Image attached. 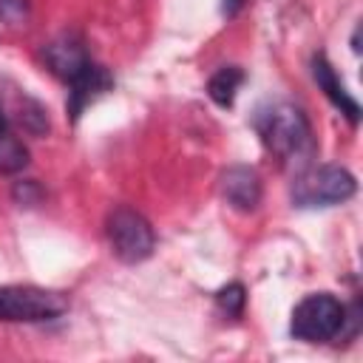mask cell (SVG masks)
I'll use <instances>...</instances> for the list:
<instances>
[{
    "mask_svg": "<svg viewBox=\"0 0 363 363\" xmlns=\"http://www.w3.org/2000/svg\"><path fill=\"white\" fill-rule=\"evenodd\" d=\"M343 323H346V303L332 292H312L292 309L289 332L295 340L303 343H326L343 332Z\"/></svg>",
    "mask_w": 363,
    "mask_h": 363,
    "instance_id": "3957f363",
    "label": "cell"
},
{
    "mask_svg": "<svg viewBox=\"0 0 363 363\" xmlns=\"http://www.w3.org/2000/svg\"><path fill=\"white\" fill-rule=\"evenodd\" d=\"M105 233H108L111 252L122 264H142L145 258L153 255L156 233L150 221L133 207H125V204L113 207L105 218Z\"/></svg>",
    "mask_w": 363,
    "mask_h": 363,
    "instance_id": "5b68a950",
    "label": "cell"
},
{
    "mask_svg": "<svg viewBox=\"0 0 363 363\" xmlns=\"http://www.w3.org/2000/svg\"><path fill=\"white\" fill-rule=\"evenodd\" d=\"M28 17V0H0V20L6 26H20Z\"/></svg>",
    "mask_w": 363,
    "mask_h": 363,
    "instance_id": "4fadbf2b",
    "label": "cell"
},
{
    "mask_svg": "<svg viewBox=\"0 0 363 363\" xmlns=\"http://www.w3.org/2000/svg\"><path fill=\"white\" fill-rule=\"evenodd\" d=\"M312 77H315L318 88L326 94V99H329L352 125H357V122H360V105H357V99L346 91V85L340 82L335 65H332L323 54H318V57L312 60Z\"/></svg>",
    "mask_w": 363,
    "mask_h": 363,
    "instance_id": "9c48e42d",
    "label": "cell"
},
{
    "mask_svg": "<svg viewBox=\"0 0 363 363\" xmlns=\"http://www.w3.org/2000/svg\"><path fill=\"white\" fill-rule=\"evenodd\" d=\"M111 85H113V77L96 62H91L77 79H71L68 82V102H65L71 119L77 122L88 105H94L105 91H111Z\"/></svg>",
    "mask_w": 363,
    "mask_h": 363,
    "instance_id": "ba28073f",
    "label": "cell"
},
{
    "mask_svg": "<svg viewBox=\"0 0 363 363\" xmlns=\"http://www.w3.org/2000/svg\"><path fill=\"white\" fill-rule=\"evenodd\" d=\"M244 82V71L238 65H221L210 79H207V94L216 105L230 108L235 102V94Z\"/></svg>",
    "mask_w": 363,
    "mask_h": 363,
    "instance_id": "8fae6325",
    "label": "cell"
},
{
    "mask_svg": "<svg viewBox=\"0 0 363 363\" xmlns=\"http://www.w3.org/2000/svg\"><path fill=\"white\" fill-rule=\"evenodd\" d=\"M255 130L261 136V145L284 167H295V170L309 167L315 156V139H312V125L298 105L272 102L261 108L255 116Z\"/></svg>",
    "mask_w": 363,
    "mask_h": 363,
    "instance_id": "6da1fadb",
    "label": "cell"
},
{
    "mask_svg": "<svg viewBox=\"0 0 363 363\" xmlns=\"http://www.w3.org/2000/svg\"><path fill=\"white\" fill-rule=\"evenodd\" d=\"M216 303L227 318H238L244 312V303H247V289L238 281H233L216 292Z\"/></svg>",
    "mask_w": 363,
    "mask_h": 363,
    "instance_id": "7c38bea8",
    "label": "cell"
},
{
    "mask_svg": "<svg viewBox=\"0 0 363 363\" xmlns=\"http://www.w3.org/2000/svg\"><path fill=\"white\" fill-rule=\"evenodd\" d=\"M28 164V147L11 130L9 116L0 105V173H20Z\"/></svg>",
    "mask_w": 363,
    "mask_h": 363,
    "instance_id": "30bf717a",
    "label": "cell"
},
{
    "mask_svg": "<svg viewBox=\"0 0 363 363\" xmlns=\"http://www.w3.org/2000/svg\"><path fill=\"white\" fill-rule=\"evenodd\" d=\"M218 190H221V199L238 210V213H252L258 204H261V176L255 167H247V164H233L227 167L221 176H218Z\"/></svg>",
    "mask_w": 363,
    "mask_h": 363,
    "instance_id": "52a82bcc",
    "label": "cell"
},
{
    "mask_svg": "<svg viewBox=\"0 0 363 363\" xmlns=\"http://www.w3.org/2000/svg\"><path fill=\"white\" fill-rule=\"evenodd\" d=\"M43 62L54 77H60L65 85L77 79L94 60L85 51V43L77 34H57L43 45Z\"/></svg>",
    "mask_w": 363,
    "mask_h": 363,
    "instance_id": "8992f818",
    "label": "cell"
},
{
    "mask_svg": "<svg viewBox=\"0 0 363 363\" xmlns=\"http://www.w3.org/2000/svg\"><path fill=\"white\" fill-rule=\"evenodd\" d=\"M11 196H14V201H17V204L31 207V204H37V201L43 199V190H40V184H37L34 179H23V182H17V184H14Z\"/></svg>",
    "mask_w": 363,
    "mask_h": 363,
    "instance_id": "5bb4252c",
    "label": "cell"
},
{
    "mask_svg": "<svg viewBox=\"0 0 363 363\" xmlns=\"http://www.w3.org/2000/svg\"><path fill=\"white\" fill-rule=\"evenodd\" d=\"M65 312H68V301L62 292L31 286V284L0 286V320L3 323H48Z\"/></svg>",
    "mask_w": 363,
    "mask_h": 363,
    "instance_id": "277c9868",
    "label": "cell"
},
{
    "mask_svg": "<svg viewBox=\"0 0 363 363\" xmlns=\"http://www.w3.org/2000/svg\"><path fill=\"white\" fill-rule=\"evenodd\" d=\"M352 48H354V51H360V26L354 28V37H352Z\"/></svg>",
    "mask_w": 363,
    "mask_h": 363,
    "instance_id": "2e32d148",
    "label": "cell"
},
{
    "mask_svg": "<svg viewBox=\"0 0 363 363\" xmlns=\"http://www.w3.org/2000/svg\"><path fill=\"white\" fill-rule=\"evenodd\" d=\"M247 0H221V14L224 17H235L241 9H244Z\"/></svg>",
    "mask_w": 363,
    "mask_h": 363,
    "instance_id": "9a60e30c",
    "label": "cell"
},
{
    "mask_svg": "<svg viewBox=\"0 0 363 363\" xmlns=\"http://www.w3.org/2000/svg\"><path fill=\"white\" fill-rule=\"evenodd\" d=\"M357 182L340 164H309L292 182L295 207H335L354 196Z\"/></svg>",
    "mask_w": 363,
    "mask_h": 363,
    "instance_id": "7a4b0ae2",
    "label": "cell"
}]
</instances>
